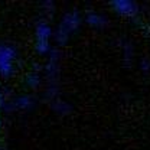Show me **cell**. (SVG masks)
<instances>
[{
    "label": "cell",
    "mask_w": 150,
    "mask_h": 150,
    "mask_svg": "<svg viewBox=\"0 0 150 150\" xmlns=\"http://www.w3.org/2000/svg\"><path fill=\"white\" fill-rule=\"evenodd\" d=\"M16 56L15 49H12L10 46L6 45H0V74L3 76H9L13 67H12V61Z\"/></svg>",
    "instance_id": "6da1fadb"
},
{
    "label": "cell",
    "mask_w": 150,
    "mask_h": 150,
    "mask_svg": "<svg viewBox=\"0 0 150 150\" xmlns=\"http://www.w3.org/2000/svg\"><path fill=\"white\" fill-rule=\"evenodd\" d=\"M78 25H79V16H78V13H69V15H67L65 19L62 20V23H61V26H59V33H58V38L64 42V40H67V38L69 36V33L78 28Z\"/></svg>",
    "instance_id": "7a4b0ae2"
},
{
    "label": "cell",
    "mask_w": 150,
    "mask_h": 150,
    "mask_svg": "<svg viewBox=\"0 0 150 150\" xmlns=\"http://www.w3.org/2000/svg\"><path fill=\"white\" fill-rule=\"evenodd\" d=\"M49 35H51V28L48 25H39L36 29V38H38V43L36 48L40 54H45L48 49H49Z\"/></svg>",
    "instance_id": "3957f363"
},
{
    "label": "cell",
    "mask_w": 150,
    "mask_h": 150,
    "mask_svg": "<svg viewBox=\"0 0 150 150\" xmlns=\"http://www.w3.org/2000/svg\"><path fill=\"white\" fill-rule=\"evenodd\" d=\"M112 6H114V10L121 13V15H133L137 7L133 1H127V0H120V1H112Z\"/></svg>",
    "instance_id": "277c9868"
}]
</instances>
